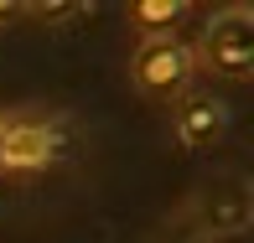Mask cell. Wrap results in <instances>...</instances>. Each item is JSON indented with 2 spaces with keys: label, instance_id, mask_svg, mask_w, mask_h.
<instances>
[{
  "label": "cell",
  "instance_id": "obj_3",
  "mask_svg": "<svg viewBox=\"0 0 254 243\" xmlns=\"http://www.w3.org/2000/svg\"><path fill=\"white\" fill-rule=\"evenodd\" d=\"M57 155V140L42 119H5L0 130V171H42Z\"/></svg>",
  "mask_w": 254,
  "mask_h": 243
},
{
  "label": "cell",
  "instance_id": "obj_4",
  "mask_svg": "<svg viewBox=\"0 0 254 243\" xmlns=\"http://www.w3.org/2000/svg\"><path fill=\"white\" fill-rule=\"evenodd\" d=\"M223 130H228V109H223L213 94L187 98V103L177 109V140L187 145V150H207V145H218V140H223Z\"/></svg>",
  "mask_w": 254,
  "mask_h": 243
},
{
  "label": "cell",
  "instance_id": "obj_1",
  "mask_svg": "<svg viewBox=\"0 0 254 243\" xmlns=\"http://www.w3.org/2000/svg\"><path fill=\"white\" fill-rule=\"evenodd\" d=\"M192 62H202L207 73L228 78V83H244V78L254 73V10L249 5L213 10V21L197 31Z\"/></svg>",
  "mask_w": 254,
  "mask_h": 243
},
{
  "label": "cell",
  "instance_id": "obj_6",
  "mask_svg": "<svg viewBox=\"0 0 254 243\" xmlns=\"http://www.w3.org/2000/svg\"><path fill=\"white\" fill-rule=\"evenodd\" d=\"M0 130H5V119H0Z\"/></svg>",
  "mask_w": 254,
  "mask_h": 243
},
{
  "label": "cell",
  "instance_id": "obj_2",
  "mask_svg": "<svg viewBox=\"0 0 254 243\" xmlns=\"http://www.w3.org/2000/svg\"><path fill=\"white\" fill-rule=\"evenodd\" d=\"M197 73V62H192V47L187 42H177L171 31H151V37H140V47L130 57V78L140 94H177V88H187V78Z\"/></svg>",
  "mask_w": 254,
  "mask_h": 243
},
{
  "label": "cell",
  "instance_id": "obj_5",
  "mask_svg": "<svg viewBox=\"0 0 254 243\" xmlns=\"http://www.w3.org/2000/svg\"><path fill=\"white\" fill-rule=\"evenodd\" d=\"M130 16L140 21V26H151V31H156V26H171V21H182V16H187V5H182V0H140ZM151 31H145V37H151Z\"/></svg>",
  "mask_w": 254,
  "mask_h": 243
}]
</instances>
